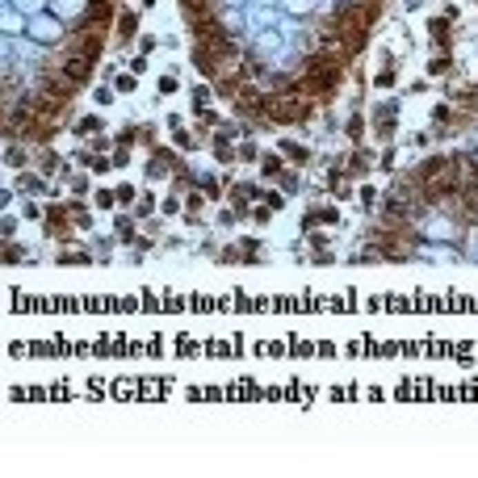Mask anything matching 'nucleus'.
Returning a JSON list of instances; mask_svg holds the SVG:
<instances>
[{"mask_svg":"<svg viewBox=\"0 0 478 478\" xmlns=\"http://www.w3.org/2000/svg\"><path fill=\"white\" fill-rule=\"evenodd\" d=\"M63 76H68V84H84V80H88V59L72 55V59H68V68H63Z\"/></svg>","mask_w":478,"mask_h":478,"instance_id":"7ed1b4c3","label":"nucleus"},{"mask_svg":"<svg viewBox=\"0 0 478 478\" xmlns=\"http://www.w3.org/2000/svg\"><path fill=\"white\" fill-rule=\"evenodd\" d=\"M340 76H344V55H319L310 63V72H306V92L323 97V92H332L340 84Z\"/></svg>","mask_w":478,"mask_h":478,"instance_id":"f257e3e1","label":"nucleus"},{"mask_svg":"<svg viewBox=\"0 0 478 478\" xmlns=\"http://www.w3.org/2000/svg\"><path fill=\"white\" fill-rule=\"evenodd\" d=\"M432 38H437V46H441V42L449 46V30H445V21H432Z\"/></svg>","mask_w":478,"mask_h":478,"instance_id":"20e7f679","label":"nucleus"},{"mask_svg":"<svg viewBox=\"0 0 478 478\" xmlns=\"http://www.w3.org/2000/svg\"><path fill=\"white\" fill-rule=\"evenodd\" d=\"M264 172L277 177V172H281V159H277V155H269V159H264Z\"/></svg>","mask_w":478,"mask_h":478,"instance_id":"39448f33","label":"nucleus"},{"mask_svg":"<svg viewBox=\"0 0 478 478\" xmlns=\"http://www.w3.org/2000/svg\"><path fill=\"white\" fill-rule=\"evenodd\" d=\"M264 101H269L264 114L277 118V122H298V118L310 114V101H302V97H264Z\"/></svg>","mask_w":478,"mask_h":478,"instance_id":"f03ea898","label":"nucleus"}]
</instances>
